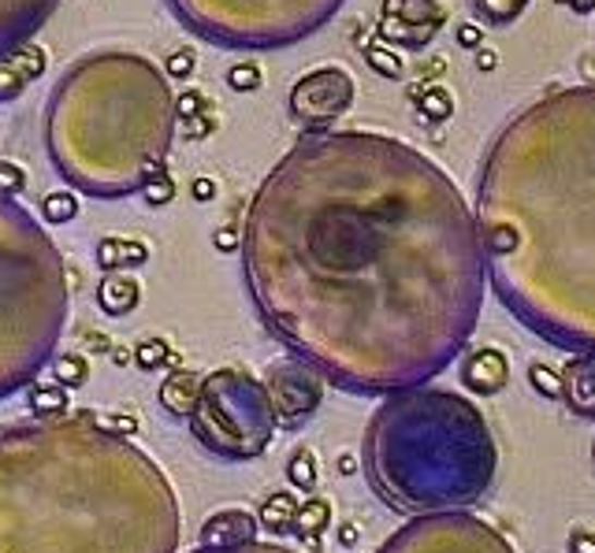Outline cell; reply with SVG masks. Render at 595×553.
<instances>
[{
  "label": "cell",
  "mask_w": 595,
  "mask_h": 553,
  "mask_svg": "<svg viewBox=\"0 0 595 553\" xmlns=\"http://www.w3.org/2000/svg\"><path fill=\"white\" fill-rule=\"evenodd\" d=\"M171 360V346L165 339H142L138 346H134V365L142 371H160Z\"/></svg>",
  "instance_id": "obj_28"
},
{
  "label": "cell",
  "mask_w": 595,
  "mask_h": 553,
  "mask_svg": "<svg viewBox=\"0 0 595 553\" xmlns=\"http://www.w3.org/2000/svg\"><path fill=\"white\" fill-rule=\"evenodd\" d=\"M350 105H354V78H350L347 67H336V63L305 71L294 83L291 97H287V108L305 126V134L328 131Z\"/></svg>",
  "instance_id": "obj_10"
},
{
  "label": "cell",
  "mask_w": 595,
  "mask_h": 553,
  "mask_svg": "<svg viewBox=\"0 0 595 553\" xmlns=\"http://www.w3.org/2000/svg\"><path fill=\"white\" fill-rule=\"evenodd\" d=\"M171 126L175 101L146 60L131 57L127 78L101 83L94 60H83L52 94L49 157L83 194L120 201L165 171Z\"/></svg>",
  "instance_id": "obj_5"
},
{
  "label": "cell",
  "mask_w": 595,
  "mask_h": 553,
  "mask_svg": "<svg viewBox=\"0 0 595 553\" xmlns=\"http://www.w3.org/2000/svg\"><path fill=\"white\" fill-rule=\"evenodd\" d=\"M97 305L105 316H131L142 305V283L131 271H105L97 283Z\"/></svg>",
  "instance_id": "obj_17"
},
{
  "label": "cell",
  "mask_w": 595,
  "mask_h": 553,
  "mask_svg": "<svg viewBox=\"0 0 595 553\" xmlns=\"http://www.w3.org/2000/svg\"><path fill=\"white\" fill-rule=\"evenodd\" d=\"M52 371H57V383L68 386V390L86 386V379H89V365H86L83 353H64V357H52Z\"/></svg>",
  "instance_id": "obj_27"
},
{
  "label": "cell",
  "mask_w": 595,
  "mask_h": 553,
  "mask_svg": "<svg viewBox=\"0 0 595 553\" xmlns=\"http://www.w3.org/2000/svg\"><path fill=\"white\" fill-rule=\"evenodd\" d=\"M287 483L294 487V491L309 494L317 491L320 483V460H317V450L309 446H298L291 457H287Z\"/></svg>",
  "instance_id": "obj_21"
},
{
  "label": "cell",
  "mask_w": 595,
  "mask_h": 553,
  "mask_svg": "<svg viewBox=\"0 0 595 553\" xmlns=\"http://www.w3.org/2000/svg\"><path fill=\"white\" fill-rule=\"evenodd\" d=\"M97 265H101L105 271H123V238L97 242Z\"/></svg>",
  "instance_id": "obj_34"
},
{
  "label": "cell",
  "mask_w": 595,
  "mask_h": 553,
  "mask_svg": "<svg viewBox=\"0 0 595 553\" xmlns=\"http://www.w3.org/2000/svg\"><path fill=\"white\" fill-rule=\"evenodd\" d=\"M197 394H202V376L186 368H175L160 379V390H157V402L160 409L168 416H179V420H191L194 405H197Z\"/></svg>",
  "instance_id": "obj_16"
},
{
  "label": "cell",
  "mask_w": 595,
  "mask_h": 553,
  "mask_svg": "<svg viewBox=\"0 0 595 553\" xmlns=\"http://www.w3.org/2000/svg\"><path fill=\"white\" fill-rule=\"evenodd\" d=\"M357 465H354V460H350V457H342L339 460V471H342V476H350V471H354Z\"/></svg>",
  "instance_id": "obj_47"
},
{
  "label": "cell",
  "mask_w": 595,
  "mask_h": 553,
  "mask_svg": "<svg viewBox=\"0 0 595 553\" xmlns=\"http://www.w3.org/2000/svg\"><path fill=\"white\" fill-rule=\"evenodd\" d=\"M168 476L94 413L0 428V553H179Z\"/></svg>",
  "instance_id": "obj_3"
},
{
  "label": "cell",
  "mask_w": 595,
  "mask_h": 553,
  "mask_svg": "<svg viewBox=\"0 0 595 553\" xmlns=\"http://www.w3.org/2000/svg\"><path fill=\"white\" fill-rule=\"evenodd\" d=\"M488 286L566 353H595V86L536 97L507 120L476 179Z\"/></svg>",
  "instance_id": "obj_2"
},
{
  "label": "cell",
  "mask_w": 595,
  "mask_h": 553,
  "mask_svg": "<svg viewBox=\"0 0 595 553\" xmlns=\"http://www.w3.org/2000/svg\"><path fill=\"white\" fill-rule=\"evenodd\" d=\"M368 487L402 516L465 509L491 487L499 450L462 394L417 386L384 397L365 428Z\"/></svg>",
  "instance_id": "obj_4"
},
{
  "label": "cell",
  "mask_w": 595,
  "mask_h": 553,
  "mask_svg": "<svg viewBox=\"0 0 595 553\" xmlns=\"http://www.w3.org/2000/svg\"><path fill=\"white\" fill-rule=\"evenodd\" d=\"M558 4H570V0H558Z\"/></svg>",
  "instance_id": "obj_49"
},
{
  "label": "cell",
  "mask_w": 595,
  "mask_h": 553,
  "mask_svg": "<svg viewBox=\"0 0 595 553\" xmlns=\"http://www.w3.org/2000/svg\"><path fill=\"white\" fill-rule=\"evenodd\" d=\"M186 423L197 446L228 465L257 460L279 431L265 379L246 368H216L202 376V394Z\"/></svg>",
  "instance_id": "obj_7"
},
{
  "label": "cell",
  "mask_w": 595,
  "mask_h": 553,
  "mask_svg": "<svg viewBox=\"0 0 595 553\" xmlns=\"http://www.w3.org/2000/svg\"><path fill=\"white\" fill-rule=\"evenodd\" d=\"M362 52H365V63L376 71V75L391 78V83H399V78L405 75V63H402L399 52L391 49V45H384V41H368Z\"/></svg>",
  "instance_id": "obj_22"
},
{
  "label": "cell",
  "mask_w": 595,
  "mask_h": 553,
  "mask_svg": "<svg viewBox=\"0 0 595 553\" xmlns=\"http://www.w3.org/2000/svg\"><path fill=\"white\" fill-rule=\"evenodd\" d=\"M260 83H265V75H260L257 63H234V67H228V86L234 89V94H257Z\"/></svg>",
  "instance_id": "obj_30"
},
{
  "label": "cell",
  "mask_w": 595,
  "mask_h": 553,
  "mask_svg": "<svg viewBox=\"0 0 595 553\" xmlns=\"http://www.w3.org/2000/svg\"><path fill=\"white\" fill-rule=\"evenodd\" d=\"M328 528H331V502L328 497H305V502L298 505L294 534L305 542V546H320Z\"/></svg>",
  "instance_id": "obj_19"
},
{
  "label": "cell",
  "mask_w": 595,
  "mask_h": 553,
  "mask_svg": "<svg viewBox=\"0 0 595 553\" xmlns=\"http://www.w3.org/2000/svg\"><path fill=\"white\" fill-rule=\"evenodd\" d=\"M376 553H518L495 524L469 509L428 513L402 524Z\"/></svg>",
  "instance_id": "obj_9"
},
{
  "label": "cell",
  "mask_w": 595,
  "mask_h": 553,
  "mask_svg": "<svg viewBox=\"0 0 595 553\" xmlns=\"http://www.w3.org/2000/svg\"><path fill=\"white\" fill-rule=\"evenodd\" d=\"M8 60H12L15 67L23 71L26 83H34V78H41V75H45V67H49V57H45L41 45H23V49H15Z\"/></svg>",
  "instance_id": "obj_29"
},
{
  "label": "cell",
  "mask_w": 595,
  "mask_h": 553,
  "mask_svg": "<svg viewBox=\"0 0 595 553\" xmlns=\"http://www.w3.org/2000/svg\"><path fill=\"white\" fill-rule=\"evenodd\" d=\"M142 194H146V201H149L153 208H165V205H171V197H175V183H171L168 171H160L157 179H149Z\"/></svg>",
  "instance_id": "obj_33"
},
{
  "label": "cell",
  "mask_w": 595,
  "mask_h": 553,
  "mask_svg": "<svg viewBox=\"0 0 595 553\" xmlns=\"http://www.w3.org/2000/svg\"><path fill=\"white\" fill-rule=\"evenodd\" d=\"M476 67H481V71H491V67H499V57H495L491 49H476Z\"/></svg>",
  "instance_id": "obj_44"
},
{
  "label": "cell",
  "mask_w": 595,
  "mask_h": 553,
  "mask_svg": "<svg viewBox=\"0 0 595 553\" xmlns=\"http://www.w3.org/2000/svg\"><path fill=\"white\" fill-rule=\"evenodd\" d=\"M298 497L291 491H272L260 502V509H257V524L265 531H272V534H294V520H298Z\"/></svg>",
  "instance_id": "obj_18"
},
{
  "label": "cell",
  "mask_w": 595,
  "mask_h": 553,
  "mask_svg": "<svg viewBox=\"0 0 595 553\" xmlns=\"http://www.w3.org/2000/svg\"><path fill=\"white\" fill-rule=\"evenodd\" d=\"M570 8L576 15H592L595 12V0H570Z\"/></svg>",
  "instance_id": "obj_46"
},
{
  "label": "cell",
  "mask_w": 595,
  "mask_h": 553,
  "mask_svg": "<svg viewBox=\"0 0 595 553\" xmlns=\"http://www.w3.org/2000/svg\"><path fill=\"white\" fill-rule=\"evenodd\" d=\"M476 15L491 26H510L513 20H521L529 8V0H473Z\"/></svg>",
  "instance_id": "obj_25"
},
{
  "label": "cell",
  "mask_w": 595,
  "mask_h": 553,
  "mask_svg": "<svg viewBox=\"0 0 595 553\" xmlns=\"http://www.w3.org/2000/svg\"><path fill=\"white\" fill-rule=\"evenodd\" d=\"M239 253L268 334L362 397L444 376L488 294L473 205L436 160L376 131H317L279 157Z\"/></svg>",
  "instance_id": "obj_1"
},
{
  "label": "cell",
  "mask_w": 595,
  "mask_h": 553,
  "mask_svg": "<svg viewBox=\"0 0 595 553\" xmlns=\"http://www.w3.org/2000/svg\"><path fill=\"white\" fill-rule=\"evenodd\" d=\"M357 534H362V531H357L354 524H339V542H342V546H347V550L357 542Z\"/></svg>",
  "instance_id": "obj_45"
},
{
  "label": "cell",
  "mask_w": 595,
  "mask_h": 553,
  "mask_svg": "<svg viewBox=\"0 0 595 553\" xmlns=\"http://www.w3.org/2000/svg\"><path fill=\"white\" fill-rule=\"evenodd\" d=\"M257 513L239 509V505H228V509H216L205 516L202 531H197V546L202 550H239L257 542Z\"/></svg>",
  "instance_id": "obj_14"
},
{
  "label": "cell",
  "mask_w": 595,
  "mask_h": 553,
  "mask_svg": "<svg viewBox=\"0 0 595 553\" xmlns=\"http://www.w3.org/2000/svg\"><path fill=\"white\" fill-rule=\"evenodd\" d=\"M562 405L581 420H595V353H573L562 368Z\"/></svg>",
  "instance_id": "obj_15"
},
{
  "label": "cell",
  "mask_w": 595,
  "mask_h": 553,
  "mask_svg": "<svg viewBox=\"0 0 595 553\" xmlns=\"http://www.w3.org/2000/svg\"><path fill=\"white\" fill-rule=\"evenodd\" d=\"M413 97H417L421 115H425V120H432V123H444V120H450V115H454V97H450L444 86L417 89Z\"/></svg>",
  "instance_id": "obj_26"
},
{
  "label": "cell",
  "mask_w": 595,
  "mask_h": 553,
  "mask_svg": "<svg viewBox=\"0 0 595 553\" xmlns=\"http://www.w3.org/2000/svg\"><path fill=\"white\" fill-rule=\"evenodd\" d=\"M458 45H465V49H481V26H473V23L458 26Z\"/></svg>",
  "instance_id": "obj_43"
},
{
  "label": "cell",
  "mask_w": 595,
  "mask_h": 553,
  "mask_svg": "<svg viewBox=\"0 0 595 553\" xmlns=\"http://www.w3.org/2000/svg\"><path fill=\"white\" fill-rule=\"evenodd\" d=\"M212 126L216 120L205 112V115H194V120H179V134H183L186 142H202L205 134H212Z\"/></svg>",
  "instance_id": "obj_37"
},
{
  "label": "cell",
  "mask_w": 595,
  "mask_h": 553,
  "mask_svg": "<svg viewBox=\"0 0 595 553\" xmlns=\"http://www.w3.org/2000/svg\"><path fill=\"white\" fill-rule=\"evenodd\" d=\"M71 316L68 260L15 197H0V402L52 365Z\"/></svg>",
  "instance_id": "obj_6"
},
{
  "label": "cell",
  "mask_w": 595,
  "mask_h": 553,
  "mask_svg": "<svg viewBox=\"0 0 595 553\" xmlns=\"http://www.w3.org/2000/svg\"><path fill=\"white\" fill-rule=\"evenodd\" d=\"M529 386L536 390L544 402H562V368L547 365V360H532V365H529Z\"/></svg>",
  "instance_id": "obj_23"
},
{
  "label": "cell",
  "mask_w": 595,
  "mask_h": 553,
  "mask_svg": "<svg viewBox=\"0 0 595 553\" xmlns=\"http://www.w3.org/2000/svg\"><path fill=\"white\" fill-rule=\"evenodd\" d=\"M191 553H302V550H291V546H279V542H250V546H239V550H191Z\"/></svg>",
  "instance_id": "obj_39"
},
{
  "label": "cell",
  "mask_w": 595,
  "mask_h": 553,
  "mask_svg": "<svg viewBox=\"0 0 595 553\" xmlns=\"http://www.w3.org/2000/svg\"><path fill=\"white\" fill-rule=\"evenodd\" d=\"M458 379L473 397H495L510 383V357L495 346H476L458 365Z\"/></svg>",
  "instance_id": "obj_13"
},
{
  "label": "cell",
  "mask_w": 595,
  "mask_h": 553,
  "mask_svg": "<svg viewBox=\"0 0 595 553\" xmlns=\"http://www.w3.org/2000/svg\"><path fill=\"white\" fill-rule=\"evenodd\" d=\"M202 38L228 49H283L336 20L347 0H168Z\"/></svg>",
  "instance_id": "obj_8"
},
{
  "label": "cell",
  "mask_w": 595,
  "mask_h": 553,
  "mask_svg": "<svg viewBox=\"0 0 595 553\" xmlns=\"http://www.w3.org/2000/svg\"><path fill=\"white\" fill-rule=\"evenodd\" d=\"M205 112H209V101H205L197 89H186L175 101V120H194V115H205Z\"/></svg>",
  "instance_id": "obj_36"
},
{
  "label": "cell",
  "mask_w": 595,
  "mask_h": 553,
  "mask_svg": "<svg viewBox=\"0 0 595 553\" xmlns=\"http://www.w3.org/2000/svg\"><path fill=\"white\" fill-rule=\"evenodd\" d=\"M265 390L272 402L276 423L287 431L302 428L305 420H313L324 402V376L317 368H309L298 357L272 360L265 371Z\"/></svg>",
  "instance_id": "obj_11"
},
{
  "label": "cell",
  "mask_w": 595,
  "mask_h": 553,
  "mask_svg": "<svg viewBox=\"0 0 595 553\" xmlns=\"http://www.w3.org/2000/svg\"><path fill=\"white\" fill-rule=\"evenodd\" d=\"M566 553H595V531L576 524L570 531V539H566Z\"/></svg>",
  "instance_id": "obj_38"
},
{
  "label": "cell",
  "mask_w": 595,
  "mask_h": 553,
  "mask_svg": "<svg viewBox=\"0 0 595 553\" xmlns=\"http://www.w3.org/2000/svg\"><path fill=\"white\" fill-rule=\"evenodd\" d=\"M26 189V171L15 160H0V197H20Z\"/></svg>",
  "instance_id": "obj_32"
},
{
  "label": "cell",
  "mask_w": 595,
  "mask_h": 553,
  "mask_svg": "<svg viewBox=\"0 0 595 553\" xmlns=\"http://www.w3.org/2000/svg\"><path fill=\"white\" fill-rule=\"evenodd\" d=\"M444 23L447 12L439 0H384L376 34L394 49H425L444 30Z\"/></svg>",
  "instance_id": "obj_12"
},
{
  "label": "cell",
  "mask_w": 595,
  "mask_h": 553,
  "mask_svg": "<svg viewBox=\"0 0 595 553\" xmlns=\"http://www.w3.org/2000/svg\"><path fill=\"white\" fill-rule=\"evenodd\" d=\"M191 197H194V201H212V197H216V183H212V179H194V183H191Z\"/></svg>",
  "instance_id": "obj_42"
},
{
  "label": "cell",
  "mask_w": 595,
  "mask_h": 553,
  "mask_svg": "<svg viewBox=\"0 0 595 553\" xmlns=\"http://www.w3.org/2000/svg\"><path fill=\"white\" fill-rule=\"evenodd\" d=\"M26 390H31L34 420H57V416H68V409H71V390L60 386L57 379H38V383H31Z\"/></svg>",
  "instance_id": "obj_20"
},
{
  "label": "cell",
  "mask_w": 595,
  "mask_h": 553,
  "mask_svg": "<svg viewBox=\"0 0 595 553\" xmlns=\"http://www.w3.org/2000/svg\"><path fill=\"white\" fill-rule=\"evenodd\" d=\"M26 86L31 83L23 78V71L12 60H0V101H15Z\"/></svg>",
  "instance_id": "obj_31"
},
{
  "label": "cell",
  "mask_w": 595,
  "mask_h": 553,
  "mask_svg": "<svg viewBox=\"0 0 595 553\" xmlns=\"http://www.w3.org/2000/svg\"><path fill=\"white\" fill-rule=\"evenodd\" d=\"M78 216V197L71 189H52L41 197V220L52 226H64Z\"/></svg>",
  "instance_id": "obj_24"
},
{
  "label": "cell",
  "mask_w": 595,
  "mask_h": 553,
  "mask_svg": "<svg viewBox=\"0 0 595 553\" xmlns=\"http://www.w3.org/2000/svg\"><path fill=\"white\" fill-rule=\"evenodd\" d=\"M194 67H197L194 49H175V52H171V57L165 60L168 78H191V75H194Z\"/></svg>",
  "instance_id": "obj_35"
},
{
  "label": "cell",
  "mask_w": 595,
  "mask_h": 553,
  "mask_svg": "<svg viewBox=\"0 0 595 553\" xmlns=\"http://www.w3.org/2000/svg\"><path fill=\"white\" fill-rule=\"evenodd\" d=\"M592 465H595V439H592Z\"/></svg>",
  "instance_id": "obj_48"
},
{
  "label": "cell",
  "mask_w": 595,
  "mask_h": 553,
  "mask_svg": "<svg viewBox=\"0 0 595 553\" xmlns=\"http://www.w3.org/2000/svg\"><path fill=\"white\" fill-rule=\"evenodd\" d=\"M146 260H149V246H146V242L123 238V271H127V268H142Z\"/></svg>",
  "instance_id": "obj_40"
},
{
  "label": "cell",
  "mask_w": 595,
  "mask_h": 553,
  "mask_svg": "<svg viewBox=\"0 0 595 553\" xmlns=\"http://www.w3.org/2000/svg\"><path fill=\"white\" fill-rule=\"evenodd\" d=\"M212 246L220 249V253L242 249V226H220V231L212 234Z\"/></svg>",
  "instance_id": "obj_41"
}]
</instances>
